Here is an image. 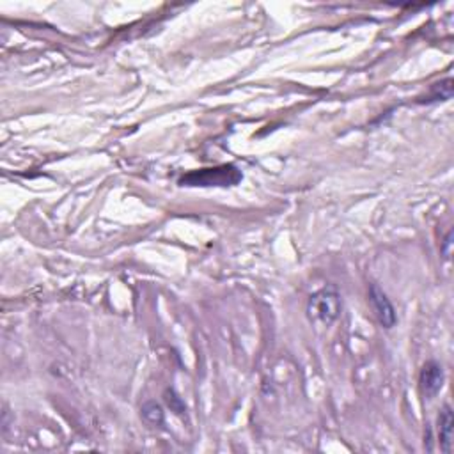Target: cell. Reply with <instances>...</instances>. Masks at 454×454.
Segmentation results:
<instances>
[{"instance_id":"obj_1","label":"cell","mask_w":454,"mask_h":454,"mask_svg":"<svg viewBox=\"0 0 454 454\" xmlns=\"http://www.w3.org/2000/svg\"><path fill=\"white\" fill-rule=\"evenodd\" d=\"M343 302L340 294L334 288H323L318 293L311 294L307 302V318L318 327H330L339 318Z\"/></svg>"},{"instance_id":"obj_2","label":"cell","mask_w":454,"mask_h":454,"mask_svg":"<svg viewBox=\"0 0 454 454\" xmlns=\"http://www.w3.org/2000/svg\"><path fill=\"white\" fill-rule=\"evenodd\" d=\"M241 181V171L235 165H219V167L201 169L186 173L180 180L181 186H235Z\"/></svg>"},{"instance_id":"obj_3","label":"cell","mask_w":454,"mask_h":454,"mask_svg":"<svg viewBox=\"0 0 454 454\" xmlns=\"http://www.w3.org/2000/svg\"><path fill=\"white\" fill-rule=\"evenodd\" d=\"M369 302L371 305H373V311L374 314H376V318H378L380 325H382L383 328H392L396 325V311L394 307H392L391 300L387 299V294L383 293L382 290H380L378 284H371L369 286Z\"/></svg>"},{"instance_id":"obj_4","label":"cell","mask_w":454,"mask_h":454,"mask_svg":"<svg viewBox=\"0 0 454 454\" xmlns=\"http://www.w3.org/2000/svg\"><path fill=\"white\" fill-rule=\"evenodd\" d=\"M419 383H421V391L426 398H435L444 385V369L440 364L435 360L426 362L421 374H419Z\"/></svg>"},{"instance_id":"obj_5","label":"cell","mask_w":454,"mask_h":454,"mask_svg":"<svg viewBox=\"0 0 454 454\" xmlns=\"http://www.w3.org/2000/svg\"><path fill=\"white\" fill-rule=\"evenodd\" d=\"M453 410L449 404H444L440 415H438V438H440V449L444 453H451L453 446Z\"/></svg>"},{"instance_id":"obj_6","label":"cell","mask_w":454,"mask_h":454,"mask_svg":"<svg viewBox=\"0 0 454 454\" xmlns=\"http://www.w3.org/2000/svg\"><path fill=\"white\" fill-rule=\"evenodd\" d=\"M140 415H142L144 421L149 426L156 428V426L164 424V410L156 401H147L142 404V410H140Z\"/></svg>"},{"instance_id":"obj_7","label":"cell","mask_w":454,"mask_h":454,"mask_svg":"<svg viewBox=\"0 0 454 454\" xmlns=\"http://www.w3.org/2000/svg\"><path fill=\"white\" fill-rule=\"evenodd\" d=\"M453 96V80L446 78L440 84H435L431 87V94H429V100H449Z\"/></svg>"},{"instance_id":"obj_8","label":"cell","mask_w":454,"mask_h":454,"mask_svg":"<svg viewBox=\"0 0 454 454\" xmlns=\"http://www.w3.org/2000/svg\"><path fill=\"white\" fill-rule=\"evenodd\" d=\"M451 245H453V231L447 233V236L444 238V244H442V254H444L446 259L451 257Z\"/></svg>"},{"instance_id":"obj_9","label":"cell","mask_w":454,"mask_h":454,"mask_svg":"<svg viewBox=\"0 0 454 454\" xmlns=\"http://www.w3.org/2000/svg\"><path fill=\"white\" fill-rule=\"evenodd\" d=\"M167 396H169L167 403L171 404V407H173L177 413L183 412V410H185V408H183V404H181L180 398H177V396H174V392H171V394H169V392H167Z\"/></svg>"}]
</instances>
